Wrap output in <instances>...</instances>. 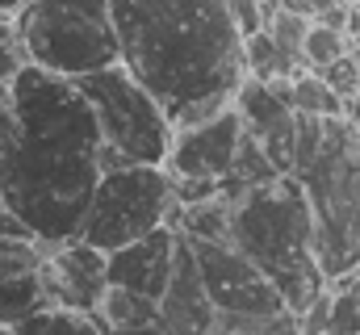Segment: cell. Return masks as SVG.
<instances>
[{
    "label": "cell",
    "instance_id": "obj_1",
    "mask_svg": "<svg viewBox=\"0 0 360 335\" xmlns=\"http://www.w3.org/2000/svg\"><path fill=\"white\" fill-rule=\"evenodd\" d=\"M105 143L80 84L25 63L0 105V197L42 251L80 235Z\"/></svg>",
    "mask_w": 360,
    "mask_h": 335
},
{
    "label": "cell",
    "instance_id": "obj_2",
    "mask_svg": "<svg viewBox=\"0 0 360 335\" xmlns=\"http://www.w3.org/2000/svg\"><path fill=\"white\" fill-rule=\"evenodd\" d=\"M122 68L172 126H197L235 105L248 80V34L226 0H109Z\"/></svg>",
    "mask_w": 360,
    "mask_h": 335
},
{
    "label": "cell",
    "instance_id": "obj_3",
    "mask_svg": "<svg viewBox=\"0 0 360 335\" xmlns=\"http://www.w3.org/2000/svg\"><path fill=\"white\" fill-rule=\"evenodd\" d=\"M226 244L239 248L269 277L293 315H302L327 289V277L314 255V214H310L302 180L289 172L231 201Z\"/></svg>",
    "mask_w": 360,
    "mask_h": 335
},
{
    "label": "cell",
    "instance_id": "obj_4",
    "mask_svg": "<svg viewBox=\"0 0 360 335\" xmlns=\"http://www.w3.org/2000/svg\"><path fill=\"white\" fill-rule=\"evenodd\" d=\"M297 180L314 214V255L327 285L360 272V130L348 113L323 118V147Z\"/></svg>",
    "mask_w": 360,
    "mask_h": 335
},
{
    "label": "cell",
    "instance_id": "obj_5",
    "mask_svg": "<svg viewBox=\"0 0 360 335\" xmlns=\"http://www.w3.org/2000/svg\"><path fill=\"white\" fill-rule=\"evenodd\" d=\"M13 30L34 68L68 80L122 63L109 0H30L13 13Z\"/></svg>",
    "mask_w": 360,
    "mask_h": 335
},
{
    "label": "cell",
    "instance_id": "obj_6",
    "mask_svg": "<svg viewBox=\"0 0 360 335\" xmlns=\"http://www.w3.org/2000/svg\"><path fill=\"white\" fill-rule=\"evenodd\" d=\"M180 201L176 180L164 164H117L105 168L84 210L80 235L92 248L117 251L155 227H176Z\"/></svg>",
    "mask_w": 360,
    "mask_h": 335
},
{
    "label": "cell",
    "instance_id": "obj_7",
    "mask_svg": "<svg viewBox=\"0 0 360 335\" xmlns=\"http://www.w3.org/2000/svg\"><path fill=\"white\" fill-rule=\"evenodd\" d=\"M80 92L92 105V118L101 126L105 143V168L117 164H164L172 147V118L164 105L134 80L122 63L101 68L92 76H80Z\"/></svg>",
    "mask_w": 360,
    "mask_h": 335
},
{
    "label": "cell",
    "instance_id": "obj_8",
    "mask_svg": "<svg viewBox=\"0 0 360 335\" xmlns=\"http://www.w3.org/2000/svg\"><path fill=\"white\" fill-rule=\"evenodd\" d=\"M188 248H193L205 293L218 315H281V310H289L285 298L276 293V285L226 239H188Z\"/></svg>",
    "mask_w": 360,
    "mask_h": 335
},
{
    "label": "cell",
    "instance_id": "obj_9",
    "mask_svg": "<svg viewBox=\"0 0 360 335\" xmlns=\"http://www.w3.org/2000/svg\"><path fill=\"white\" fill-rule=\"evenodd\" d=\"M38 277L46 289V306L96 315L109 293V251L92 248L84 239H68L59 248L42 251Z\"/></svg>",
    "mask_w": 360,
    "mask_h": 335
},
{
    "label": "cell",
    "instance_id": "obj_10",
    "mask_svg": "<svg viewBox=\"0 0 360 335\" xmlns=\"http://www.w3.org/2000/svg\"><path fill=\"white\" fill-rule=\"evenodd\" d=\"M239 139H243V118L231 105L197 126H180L172 134L164 168L172 172V180H226L235 151H239Z\"/></svg>",
    "mask_w": 360,
    "mask_h": 335
},
{
    "label": "cell",
    "instance_id": "obj_11",
    "mask_svg": "<svg viewBox=\"0 0 360 335\" xmlns=\"http://www.w3.org/2000/svg\"><path fill=\"white\" fill-rule=\"evenodd\" d=\"M235 109L243 118V130L269 151V160L281 172H293V139H297V109L272 88L269 80H248L235 92Z\"/></svg>",
    "mask_w": 360,
    "mask_h": 335
},
{
    "label": "cell",
    "instance_id": "obj_12",
    "mask_svg": "<svg viewBox=\"0 0 360 335\" xmlns=\"http://www.w3.org/2000/svg\"><path fill=\"white\" fill-rule=\"evenodd\" d=\"M176 251H180L176 227H155L151 235L109 251V285H122V289H134V293H147V298L160 302L168 281H172Z\"/></svg>",
    "mask_w": 360,
    "mask_h": 335
},
{
    "label": "cell",
    "instance_id": "obj_13",
    "mask_svg": "<svg viewBox=\"0 0 360 335\" xmlns=\"http://www.w3.org/2000/svg\"><path fill=\"white\" fill-rule=\"evenodd\" d=\"M160 323L172 335H210V327H214V302L205 293L201 268H197L193 248H188L184 235H180L172 281H168V289L160 298Z\"/></svg>",
    "mask_w": 360,
    "mask_h": 335
},
{
    "label": "cell",
    "instance_id": "obj_14",
    "mask_svg": "<svg viewBox=\"0 0 360 335\" xmlns=\"http://www.w3.org/2000/svg\"><path fill=\"white\" fill-rule=\"evenodd\" d=\"M96 319L105 323V331H130V327H147L160 319V302L147 298V293H134V289H122V285H109Z\"/></svg>",
    "mask_w": 360,
    "mask_h": 335
},
{
    "label": "cell",
    "instance_id": "obj_15",
    "mask_svg": "<svg viewBox=\"0 0 360 335\" xmlns=\"http://www.w3.org/2000/svg\"><path fill=\"white\" fill-rule=\"evenodd\" d=\"M38 310H46V289H42L38 268L0 281V327H21Z\"/></svg>",
    "mask_w": 360,
    "mask_h": 335
},
{
    "label": "cell",
    "instance_id": "obj_16",
    "mask_svg": "<svg viewBox=\"0 0 360 335\" xmlns=\"http://www.w3.org/2000/svg\"><path fill=\"white\" fill-rule=\"evenodd\" d=\"M289 105L297 113H310V118H340V113H348V105L340 101V92L323 80L319 72H310V68H302L297 76H289Z\"/></svg>",
    "mask_w": 360,
    "mask_h": 335
},
{
    "label": "cell",
    "instance_id": "obj_17",
    "mask_svg": "<svg viewBox=\"0 0 360 335\" xmlns=\"http://www.w3.org/2000/svg\"><path fill=\"white\" fill-rule=\"evenodd\" d=\"M17 335H109L105 323L96 315H80V310H59V306H46L38 310L34 319H25L21 327H13Z\"/></svg>",
    "mask_w": 360,
    "mask_h": 335
},
{
    "label": "cell",
    "instance_id": "obj_18",
    "mask_svg": "<svg viewBox=\"0 0 360 335\" xmlns=\"http://www.w3.org/2000/svg\"><path fill=\"white\" fill-rule=\"evenodd\" d=\"M264 30L272 34V42H276V51L285 55V63L302 72V68H306L302 51H306V34H310V17L297 13V8H289V4H281L269 21H264Z\"/></svg>",
    "mask_w": 360,
    "mask_h": 335
},
{
    "label": "cell",
    "instance_id": "obj_19",
    "mask_svg": "<svg viewBox=\"0 0 360 335\" xmlns=\"http://www.w3.org/2000/svg\"><path fill=\"white\" fill-rule=\"evenodd\" d=\"M210 335H302V331H297L293 310H281V315H218L214 310Z\"/></svg>",
    "mask_w": 360,
    "mask_h": 335
},
{
    "label": "cell",
    "instance_id": "obj_20",
    "mask_svg": "<svg viewBox=\"0 0 360 335\" xmlns=\"http://www.w3.org/2000/svg\"><path fill=\"white\" fill-rule=\"evenodd\" d=\"M348 51H352L348 30H335V25H327V21H310L306 51H302V59H306V68H310V72H323L327 63H335V59H340V55H348Z\"/></svg>",
    "mask_w": 360,
    "mask_h": 335
},
{
    "label": "cell",
    "instance_id": "obj_21",
    "mask_svg": "<svg viewBox=\"0 0 360 335\" xmlns=\"http://www.w3.org/2000/svg\"><path fill=\"white\" fill-rule=\"evenodd\" d=\"M248 76L256 80H281V76H297V68L285 63V55L276 51L272 34L260 25L256 34H248Z\"/></svg>",
    "mask_w": 360,
    "mask_h": 335
},
{
    "label": "cell",
    "instance_id": "obj_22",
    "mask_svg": "<svg viewBox=\"0 0 360 335\" xmlns=\"http://www.w3.org/2000/svg\"><path fill=\"white\" fill-rule=\"evenodd\" d=\"M331 331L360 335V272L331 281Z\"/></svg>",
    "mask_w": 360,
    "mask_h": 335
},
{
    "label": "cell",
    "instance_id": "obj_23",
    "mask_svg": "<svg viewBox=\"0 0 360 335\" xmlns=\"http://www.w3.org/2000/svg\"><path fill=\"white\" fill-rule=\"evenodd\" d=\"M38 260H42V244H38V239H25V235H0V281L21 277V272H34Z\"/></svg>",
    "mask_w": 360,
    "mask_h": 335
},
{
    "label": "cell",
    "instance_id": "obj_24",
    "mask_svg": "<svg viewBox=\"0 0 360 335\" xmlns=\"http://www.w3.org/2000/svg\"><path fill=\"white\" fill-rule=\"evenodd\" d=\"M319 76L331 84V88L340 92V101L348 105V101H352V96L360 92V55H356V51L340 55V59H335V63H327V68H323Z\"/></svg>",
    "mask_w": 360,
    "mask_h": 335
},
{
    "label": "cell",
    "instance_id": "obj_25",
    "mask_svg": "<svg viewBox=\"0 0 360 335\" xmlns=\"http://www.w3.org/2000/svg\"><path fill=\"white\" fill-rule=\"evenodd\" d=\"M25 51H21V38L13 30V17H0V84H13V76L25 68Z\"/></svg>",
    "mask_w": 360,
    "mask_h": 335
},
{
    "label": "cell",
    "instance_id": "obj_26",
    "mask_svg": "<svg viewBox=\"0 0 360 335\" xmlns=\"http://www.w3.org/2000/svg\"><path fill=\"white\" fill-rule=\"evenodd\" d=\"M0 235H25V239H30V231H25V227H21V218L8 210V201H4V197H0Z\"/></svg>",
    "mask_w": 360,
    "mask_h": 335
},
{
    "label": "cell",
    "instance_id": "obj_27",
    "mask_svg": "<svg viewBox=\"0 0 360 335\" xmlns=\"http://www.w3.org/2000/svg\"><path fill=\"white\" fill-rule=\"evenodd\" d=\"M109 335H172V331H168V327H164V323L155 319V323H147V327H130V331H109Z\"/></svg>",
    "mask_w": 360,
    "mask_h": 335
},
{
    "label": "cell",
    "instance_id": "obj_28",
    "mask_svg": "<svg viewBox=\"0 0 360 335\" xmlns=\"http://www.w3.org/2000/svg\"><path fill=\"white\" fill-rule=\"evenodd\" d=\"M30 0H0V17H13L17 8H25Z\"/></svg>",
    "mask_w": 360,
    "mask_h": 335
},
{
    "label": "cell",
    "instance_id": "obj_29",
    "mask_svg": "<svg viewBox=\"0 0 360 335\" xmlns=\"http://www.w3.org/2000/svg\"><path fill=\"white\" fill-rule=\"evenodd\" d=\"M4 101H8V84H0V105H4Z\"/></svg>",
    "mask_w": 360,
    "mask_h": 335
},
{
    "label": "cell",
    "instance_id": "obj_30",
    "mask_svg": "<svg viewBox=\"0 0 360 335\" xmlns=\"http://www.w3.org/2000/svg\"><path fill=\"white\" fill-rule=\"evenodd\" d=\"M0 335H17V331H13V327H0Z\"/></svg>",
    "mask_w": 360,
    "mask_h": 335
},
{
    "label": "cell",
    "instance_id": "obj_31",
    "mask_svg": "<svg viewBox=\"0 0 360 335\" xmlns=\"http://www.w3.org/2000/svg\"><path fill=\"white\" fill-rule=\"evenodd\" d=\"M323 335H335V331H323Z\"/></svg>",
    "mask_w": 360,
    "mask_h": 335
}]
</instances>
